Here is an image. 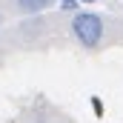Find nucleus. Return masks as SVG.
Returning <instances> with one entry per match:
<instances>
[{
  "label": "nucleus",
  "instance_id": "f257e3e1",
  "mask_svg": "<svg viewBox=\"0 0 123 123\" xmlns=\"http://www.w3.org/2000/svg\"><path fill=\"white\" fill-rule=\"evenodd\" d=\"M72 34L77 37V43H80V46L94 49V46L103 40V34H106L103 17H100V14H94V12H77V14L72 17Z\"/></svg>",
  "mask_w": 123,
  "mask_h": 123
},
{
  "label": "nucleus",
  "instance_id": "f03ea898",
  "mask_svg": "<svg viewBox=\"0 0 123 123\" xmlns=\"http://www.w3.org/2000/svg\"><path fill=\"white\" fill-rule=\"evenodd\" d=\"M46 6H52V0H17V9L26 12V14H37V12H43Z\"/></svg>",
  "mask_w": 123,
  "mask_h": 123
},
{
  "label": "nucleus",
  "instance_id": "7ed1b4c3",
  "mask_svg": "<svg viewBox=\"0 0 123 123\" xmlns=\"http://www.w3.org/2000/svg\"><path fill=\"white\" fill-rule=\"evenodd\" d=\"M60 6H63V9H74V6H77V0H60Z\"/></svg>",
  "mask_w": 123,
  "mask_h": 123
},
{
  "label": "nucleus",
  "instance_id": "20e7f679",
  "mask_svg": "<svg viewBox=\"0 0 123 123\" xmlns=\"http://www.w3.org/2000/svg\"><path fill=\"white\" fill-rule=\"evenodd\" d=\"M77 3H97V0H77Z\"/></svg>",
  "mask_w": 123,
  "mask_h": 123
}]
</instances>
